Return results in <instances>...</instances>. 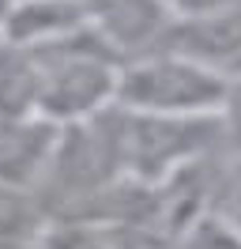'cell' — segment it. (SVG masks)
Listing matches in <instances>:
<instances>
[{"mask_svg": "<svg viewBox=\"0 0 241 249\" xmlns=\"http://www.w3.org/2000/svg\"><path fill=\"white\" fill-rule=\"evenodd\" d=\"M27 53L34 57V68H38L34 113L53 128L94 121L117 102L120 57L90 31V23L53 46L27 49Z\"/></svg>", "mask_w": 241, "mask_h": 249, "instance_id": "cell-1", "label": "cell"}, {"mask_svg": "<svg viewBox=\"0 0 241 249\" xmlns=\"http://www.w3.org/2000/svg\"><path fill=\"white\" fill-rule=\"evenodd\" d=\"M120 178L136 185H162L196 162L223 155L219 117H151L109 106L102 113Z\"/></svg>", "mask_w": 241, "mask_h": 249, "instance_id": "cell-2", "label": "cell"}, {"mask_svg": "<svg viewBox=\"0 0 241 249\" xmlns=\"http://www.w3.org/2000/svg\"><path fill=\"white\" fill-rule=\"evenodd\" d=\"M226 91H230L226 79L158 46L120 64L113 106L151 117H219Z\"/></svg>", "mask_w": 241, "mask_h": 249, "instance_id": "cell-3", "label": "cell"}, {"mask_svg": "<svg viewBox=\"0 0 241 249\" xmlns=\"http://www.w3.org/2000/svg\"><path fill=\"white\" fill-rule=\"evenodd\" d=\"M162 46L196 61L200 68L215 72L226 83H238L241 79V4L207 19L170 23Z\"/></svg>", "mask_w": 241, "mask_h": 249, "instance_id": "cell-4", "label": "cell"}, {"mask_svg": "<svg viewBox=\"0 0 241 249\" xmlns=\"http://www.w3.org/2000/svg\"><path fill=\"white\" fill-rule=\"evenodd\" d=\"M57 132L42 117H0V185L38 193L57 147Z\"/></svg>", "mask_w": 241, "mask_h": 249, "instance_id": "cell-5", "label": "cell"}, {"mask_svg": "<svg viewBox=\"0 0 241 249\" xmlns=\"http://www.w3.org/2000/svg\"><path fill=\"white\" fill-rule=\"evenodd\" d=\"M83 27H87V8L79 0H19L0 19V42L19 49H42Z\"/></svg>", "mask_w": 241, "mask_h": 249, "instance_id": "cell-6", "label": "cell"}, {"mask_svg": "<svg viewBox=\"0 0 241 249\" xmlns=\"http://www.w3.org/2000/svg\"><path fill=\"white\" fill-rule=\"evenodd\" d=\"M38 68L19 46L0 42V117H38Z\"/></svg>", "mask_w": 241, "mask_h": 249, "instance_id": "cell-7", "label": "cell"}, {"mask_svg": "<svg viewBox=\"0 0 241 249\" xmlns=\"http://www.w3.org/2000/svg\"><path fill=\"white\" fill-rule=\"evenodd\" d=\"M211 215L226 223L234 234H241V159H226L219 185L211 196Z\"/></svg>", "mask_w": 241, "mask_h": 249, "instance_id": "cell-8", "label": "cell"}, {"mask_svg": "<svg viewBox=\"0 0 241 249\" xmlns=\"http://www.w3.org/2000/svg\"><path fill=\"white\" fill-rule=\"evenodd\" d=\"M162 12L170 16V23H192V19H207L219 12L238 8L241 0H158Z\"/></svg>", "mask_w": 241, "mask_h": 249, "instance_id": "cell-9", "label": "cell"}, {"mask_svg": "<svg viewBox=\"0 0 241 249\" xmlns=\"http://www.w3.org/2000/svg\"><path fill=\"white\" fill-rule=\"evenodd\" d=\"M15 4H19V0H0V19H4V16H8V12H12V8H15Z\"/></svg>", "mask_w": 241, "mask_h": 249, "instance_id": "cell-10", "label": "cell"}]
</instances>
